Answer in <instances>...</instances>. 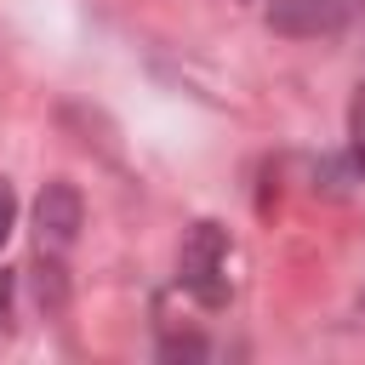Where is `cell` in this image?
Instances as JSON below:
<instances>
[{
	"label": "cell",
	"instance_id": "5",
	"mask_svg": "<svg viewBox=\"0 0 365 365\" xmlns=\"http://www.w3.org/2000/svg\"><path fill=\"white\" fill-rule=\"evenodd\" d=\"M348 154H354V171L365 177V86L354 91V108H348Z\"/></svg>",
	"mask_w": 365,
	"mask_h": 365
},
{
	"label": "cell",
	"instance_id": "3",
	"mask_svg": "<svg viewBox=\"0 0 365 365\" xmlns=\"http://www.w3.org/2000/svg\"><path fill=\"white\" fill-rule=\"evenodd\" d=\"M348 17H354V0H274L268 6V29L274 34H291V40L336 34Z\"/></svg>",
	"mask_w": 365,
	"mask_h": 365
},
{
	"label": "cell",
	"instance_id": "9",
	"mask_svg": "<svg viewBox=\"0 0 365 365\" xmlns=\"http://www.w3.org/2000/svg\"><path fill=\"white\" fill-rule=\"evenodd\" d=\"M359 308H365V297H359Z\"/></svg>",
	"mask_w": 365,
	"mask_h": 365
},
{
	"label": "cell",
	"instance_id": "2",
	"mask_svg": "<svg viewBox=\"0 0 365 365\" xmlns=\"http://www.w3.org/2000/svg\"><path fill=\"white\" fill-rule=\"evenodd\" d=\"M80 222H86V200H80V188L63 182V177H51V182L40 188V200H34V234H40V251H63V245H74Z\"/></svg>",
	"mask_w": 365,
	"mask_h": 365
},
{
	"label": "cell",
	"instance_id": "7",
	"mask_svg": "<svg viewBox=\"0 0 365 365\" xmlns=\"http://www.w3.org/2000/svg\"><path fill=\"white\" fill-rule=\"evenodd\" d=\"M11 222H17V194H11V182H0V245L11 240Z\"/></svg>",
	"mask_w": 365,
	"mask_h": 365
},
{
	"label": "cell",
	"instance_id": "8",
	"mask_svg": "<svg viewBox=\"0 0 365 365\" xmlns=\"http://www.w3.org/2000/svg\"><path fill=\"white\" fill-rule=\"evenodd\" d=\"M6 308H11V274H0V319H6Z\"/></svg>",
	"mask_w": 365,
	"mask_h": 365
},
{
	"label": "cell",
	"instance_id": "6",
	"mask_svg": "<svg viewBox=\"0 0 365 365\" xmlns=\"http://www.w3.org/2000/svg\"><path fill=\"white\" fill-rule=\"evenodd\" d=\"M160 354H165V359H200V354H205V342H200V336H165V342H160Z\"/></svg>",
	"mask_w": 365,
	"mask_h": 365
},
{
	"label": "cell",
	"instance_id": "4",
	"mask_svg": "<svg viewBox=\"0 0 365 365\" xmlns=\"http://www.w3.org/2000/svg\"><path fill=\"white\" fill-rule=\"evenodd\" d=\"M29 274H34V302H40V314H63V308H68V274H63V262H57V257H40Z\"/></svg>",
	"mask_w": 365,
	"mask_h": 365
},
{
	"label": "cell",
	"instance_id": "1",
	"mask_svg": "<svg viewBox=\"0 0 365 365\" xmlns=\"http://www.w3.org/2000/svg\"><path fill=\"white\" fill-rule=\"evenodd\" d=\"M222 268H228V234H222V222H194V228L182 234V251H177V279H182L205 308H222V302H228Z\"/></svg>",
	"mask_w": 365,
	"mask_h": 365
}]
</instances>
